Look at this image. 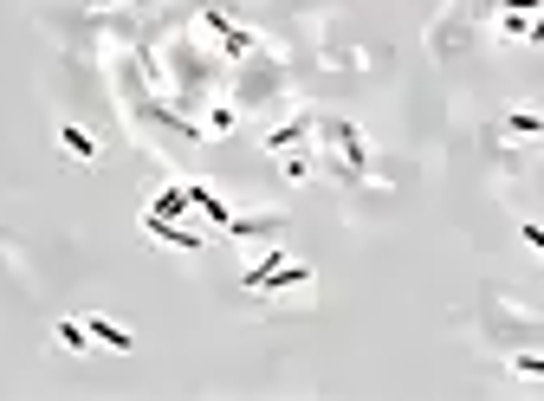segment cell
<instances>
[{
	"mask_svg": "<svg viewBox=\"0 0 544 401\" xmlns=\"http://www.w3.org/2000/svg\"><path fill=\"white\" fill-rule=\"evenodd\" d=\"M201 20H208V33L221 39V46L234 52V59H247V52H260V33H247V26H234V20H227L221 7H201Z\"/></svg>",
	"mask_w": 544,
	"mask_h": 401,
	"instance_id": "3",
	"label": "cell"
},
{
	"mask_svg": "<svg viewBox=\"0 0 544 401\" xmlns=\"http://www.w3.org/2000/svg\"><path fill=\"white\" fill-rule=\"evenodd\" d=\"M311 156H318V175H337V182H363V175H370V136H363L350 117H337V110H318Z\"/></svg>",
	"mask_w": 544,
	"mask_h": 401,
	"instance_id": "1",
	"label": "cell"
},
{
	"mask_svg": "<svg viewBox=\"0 0 544 401\" xmlns=\"http://www.w3.org/2000/svg\"><path fill=\"white\" fill-rule=\"evenodd\" d=\"M188 195H195V214L208 220V227H227V220H234V207H227L221 195H214L208 182H188Z\"/></svg>",
	"mask_w": 544,
	"mask_h": 401,
	"instance_id": "10",
	"label": "cell"
},
{
	"mask_svg": "<svg viewBox=\"0 0 544 401\" xmlns=\"http://www.w3.org/2000/svg\"><path fill=\"white\" fill-rule=\"evenodd\" d=\"M519 240H525V246H532V253L544 259V227H538V220H519Z\"/></svg>",
	"mask_w": 544,
	"mask_h": 401,
	"instance_id": "13",
	"label": "cell"
},
{
	"mask_svg": "<svg viewBox=\"0 0 544 401\" xmlns=\"http://www.w3.org/2000/svg\"><path fill=\"white\" fill-rule=\"evenodd\" d=\"M85 330H91V343H104V350H117V356H130L136 350V337L124 324H111V317H98V311H85Z\"/></svg>",
	"mask_w": 544,
	"mask_h": 401,
	"instance_id": "7",
	"label": "cell"
},
{
	"mask_svg": "<svg viewBox=\"0 0 544 401\" xmlns=\"http://www.w3.org/2000/svg\"><path fill=\"white\" fill-rule=\"evenodd\" d=\"M59 343H65V350H78V356H85V350H91V330L78 324V317H59Z\"/></svg>",
	"mask_w": 544,
	"mask_h": 401,
	"instance_id": "12",
	"label": "cell"
},
{
	"mask_svg": "<svg viewBox=\"0 0 544 401\" xmlns=\"http://www.w3.org/2000/svg\"><path fill=\"white\" fill-rule=\"evenodd\" d=\"M221 233H234V240H279V233H285V214H234Z\"/></svg>",
	"mask_w": 544,
	"mask_h": 401,
	"instance_id": "6",
	"label": "cell"
},
{
	"mask_svg": "<svg viewBox=\"0 0 544 401\" xmlns=\"http://www.w3.org/2000/svg\"><path fill=\"white\" fill-rule=\"evenodd\" d=\"M59 149H65L72 162H85V169L98 162V136H91V130H78V123H59Z\"/></svg>",
	"mask_w": 544,
	"mask_h": 401,
	"instance_id": "9",
	"label": "cell"
},
{
	"mask_svg": "<svg viewBox=\"0 0 544 401\" xmlns=\"http://www.w3.org/2000/svg\"><path fill=\"white\" fill-rule=\"evenodd\" d=\"M499 136H512V143H544V104H512L506 117H499Z\"/></svg>",
	"mask_w": 544,
	"mask_h": 401,
	"instance_id": "4",
	"label": "cell"
},
{
	"mask_svg": "<svg viewBox=\"0 0 544 401\" xmlns=\"http://www.w3.org/2000/svg\"><path fill=\"white\" fill-rule=\"evenodd\" d=\"M143 233L162 240V246H175V253H201V246H208L195 227H182V220H156V214H143Z\"/></svg>",
	"mask_w": 544,
	"mask_h": 401,
	"instance_id": "5",
	"label": "cell"
},
{
	"mask_svg": "<svg viewBox=\"0 0 544 401\" xmlns=\"http://www.w3.org/2000/svg\"><path fill=\"white\" fill-rule=\"evenodd\" d=\"M311 136H318V110H298L292 123L266 130V156H292V149H311Z\"/></svg>",
	"mask_w": 544,
	"mask_h": 401,
	"instance_id": "2",
	"label": "cell"
},
{
	"mask_svg": "<svg viewBox=\"0 0 544 401\" xmlns=\"http://www.w3.org/2000/svg\"><path fill=\"white\" fill-rule=\"evenodd\" d=\"M506 369H512V376H525V382H544V350H512Z\"/></svg>",
	"mask_w": 544,
	"mask_h": 401,
	"instance_id": "11",
	"label": "cell"
},
{
	"mask_svg": "<svg viewBox=\"0 0 544 401\" xmlns=\"http://www.w3.org/2000/svg\"><path fill=\"white\" fill-rule=\"evenodd\" d=\"M188 207H195V195H188V182H169V188H162L156 201L143 207V214H156V220H182Z\"/></svg>",
	"mask_w": 544,
	"mask_h": 401,
	"instance_id": "8",
	"label": "cell"
}]
</instances>
